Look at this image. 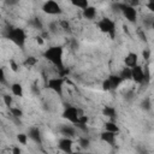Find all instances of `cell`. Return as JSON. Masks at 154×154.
<instances>
[{"mask_svg":"<svg viewBox=\"0 0 154 154\" xmlns=\"http://www.w3.org/2000/svg\"><path fill=\"white\" fill-rule=\"evenodd\" d=\"M43 58L59 71L64 70V47L61 45H52L43 52Z\"/></svg>","mask_w":154,"mask_h":154,"instance_id":"1","label":"cell"},{"mask_svg":"<svg viewBox=\"0 0 154 154\" xmlns=\"http://www.w3.org/2000/svg\"><path fill=\"white\" fill-rule=\"evenodd\" d=\"M96 26L100 32L107 35L111 40H114L117 36V23L109 17H102L96 22Z\"/></svg>","mask_w":154,"mask_h":154,"instance_id":"2","label":"cell"},{"mask_svg":"<svg viewBox=\"0 0 154 154\" xmlns=\"http://www.w3.org/2000/svg\"><path fill=\"white\" fill-rule=\"evenodd\" d=\"M6 37H7L13 45H16V46L19 47L20 49H23V48L25 47L28 35H26V31H25L23 28L13 26V28L8 29Z\"/></svg>","mask_w":154,"mask_h":154,"instance_id":"3","label":"cell"},{"mask_svg":"<svg viewBox=\"0 0 154 154\" xmlns=\"http://www.w3.org/2000/svg\"><path fill=\"white\" fill-rule=\"evenodd\" d=\"M117 10L122 13V16L125 18L126 22L135 24L138 19V11L135 6L130 5L129 2H119L117 4Z\"/></svg>","mask_w":154,"mask_h":154,"instance_id":"4","label":"cell"},{"mask_svg":"<svg viewBox=\"0 0 154 154\" xmlns=\"http://www.w3.org/2000/svg\"><path fill=\"white\" fill-rule=\"evenodd\" d=\"M83 113H84V112H83L81 108H78L77 106L67 105V106L64 108L63 113H61V118L65 119L66 122H69V123L76 125V124L79 122L81 114H83Z\"/></svg>","mask_w":154,"mask_h":154,"instance_id":"5","label":"cell"},{"mask_svg":"<svg viewBox=\"0 0 154 154\" xmlns=\"http://www.w3.org/2000/svg\"><path fill=\"white\" fill-rule=\"evenodd\" d=\"M64 84H65V78L63 76H54V77H49L47 79L46 87L49 90H52L53 93H55L58 96H63Z\"/></svg>","mask_w":154,"mask_h":154,"instance_id":"6","label":"cell"},{"mask_svg":"<svg viewBox=\"0 0 154 154\" xmlns=\"http://www.w3.org/2000/svg\"><path fill=\"white\" fill-rule=\"evenodd\" d=\"M41 11L45 14H48V16H60V14H63V7L57 0H46L41 6Z\"/></svg>","mask_w":154,"mask_h":154,"instance_id":"7","label":"cell"},{"mask_svg":"<svg viewBox=\"0 0 154 154\" xmlns=\"http://www.w3.org/2000/svg\"><path fill=\"white\" fill-rule=\"evenodd\" d=\"M132 70V82L136 84H143L146 82V79L148 78V73L146 71V69L142 65H136L134 67H131Z\"/></svg>","mask_w":154,"mask_h":154,"instance_id":"8","label":"cell"},{"mask_svg":"<svg viewBox=\"0 0 154 154\" xmlns=\"http://www.w3.org/2000/svg\"><path fill=\"white\" fill-rule=\"evenodd\" d=\"M73 146H75V140L72 137L61 136L58 140V148L64 153H72L73 152Z\"/></svg>","mask_w":154,"mask_h":154,"instance_id":"9","label":"cell"},{"mask_svg":"<svg viewBox=\"0 0 154 154\" xmlns=\"http://www.w3.org/2000/svg\"><path fill=\"white\" fill-rule=\"evenodd\" d=\"M28 136H29V140H31L36 144H42L43 142L42 132L38 126H30L28 130Z\"/></svg>","mask_w":154,"mask_h":154,"instance_id":"10","label":"cell"},{"mask_svg":"<svg viewBox=\"0 0 154 154\" xmlns=\"http://www.w3.org/2000/svg\"><path fill=\"white\" fill-rule=\"evenodd\" d=\"M77 128L73 125V124H63L60 128H59V131L61 134V136H67V137H76L77 136Z\"/></svg>","mask_w":154,"mask_h":154,"instance_id":"11","label":"cell"},{"mask_svg":"<svg viewBox=\"0 0 154 154\" xmlns=\"http://www.w3.org/2000/svg\"><path fill=\"white\" fill-rule=\"evenodd\" d=\"M117 134L112 132V131H108V130H103L100 132V140L106 143V144H109V146H113L117 141Z\"/></svg>","mask_w":154,"mask_h":154,"instance_id":"12","label":"cell"},{"mask_svg":"<svg viewBox=\"0 0 154 154\" xmlns=\"http://www.w3.org/2000/svg\"><path fill=\"white\" fill-rule=\"evenodd\" d=\"M138 60H140V57L136 52H129L124 57V65L129 66V67H134V66L138 65Z\"/></svg>","mask_w":154,"mask_h":154,"instance_id":"13","label":"cell"},{"mask_svg":"<svg viewBox=\"0 0 154 154\" xmlns=\"http://www.w3.org/2000/svg\"><path fill=\"white\" fill-rule=\"evenodd\" d=\"M97 16V8L94 5H89L84 10H82V17L87 20H94Z\"/></svg>","mask_w":154,"mask_h":154,"instance_id":"14","label":"cell"},{"mask_svg":"<svg viewBox=\"0 0 154 154\" xmlns=\"http://www.w3.org/2000/svg\"><path fill=\"white\" fill-rule=\"evenodd\" d=\"M10 90H11V94L16 97H23L24 96V87L20 82H13L10 84Z\"/></svg>","mask_w":154,"mask_h":154,"instance_id":"15","label":"cell"},{"mask_svg":"<svg viewBox=\"0 0 154 154\" xmlns=\"http://www.w3.org/2000/svg\"><path fill=\"white\" fill-rule=\"evenodd\" d=\"M107 78H108V81H109V83H111V88H112V90L118 89V88L122 85V83L124 82L123 78L119 76V73H112V75H109Z\"/></svg>","mask_w":154,"mask_h":154,"instance_id":"16","label":"cell"},{"mask_svg":"<svg viewBox=\"0 0 154 154\" xmlns=\"http://www.w3.org/2000/svg\"><path fill=\"white\" fill-rule=\"evenodd\" d=\"M103 130H108V131H112L117 135L120 134V128L119 125L113 120V119H109V120H106L103 123Z\"/></svg>","mask_w":154,"mask_h":154,"instance_id":"17","label":"cell"},{"mask_svg":"<svg viewBox=\"0 0 154 154\" xmlns=\"http://www.w3.org/2000/svg\"><path fill=\"white\" fill-rule=\"evenodd\" d=\"M101 113H102V116H105L108 119H114L117 117V109H116V107L108 106V105H106V106L102 107Z\"/></svg>","mask_w":154,"mask_h":154,"instance_id":"18","label":"cell"},{"mask_svg":"<svg viewBox=\"0 0 154 154\" xmlns=\"http://www.w3.org/2000/svg\"><path fill=\"white\" fill-rule=\"evenodd\" d=\"M119 76L123 78L124 82L132 81V70H131V67H129V66H124V67L119 71Z\"/></svg>","mask_w":154,"mask_h":154,"instance_id":"19","label":"cell"},{"mask_svg":"<svg viewBox=\"0 0 154 154\" xmlns=\"http://www.w3.org/2000/svg\"><path fill=\"white\" fill-rule=\"evenodd\" d=\"M70 4L76 7V8H79L81 11L84 10L85 7H88L90 4H89V0H70Z\"/></svg>","mask_w":154,"mask_h":154,"instance_id":"20","label":"cell"},{"mask_svg":"<svg viewBox=\"0 0 154 154\" xmlns=\"http://www.w3.org/2000/svg\"><path fill=\"white\" fill-rule=\"evenodd\" d=\"M8 112H10V114H11L13 118H16V119H20V118H23V116H24L23 109L19 108V107H16V106L10 107V108H8Z\"/></svg>","mask_w":154,"mask_h":154,"instance_id":"21","label":"cell"},{"mask_svg":"<svg viewBox=\"0 0 154 154\" xmlns=\"http://www.w3.org/2000/svg\"><path fill=\"white\" fill-rule=\"evenodd\" d=\"M37 63H38V59H37L35 55H28V57L24 59V61H23V64H24L25 66H29V67L35 66Z\"/></svg>","mask_w":154,"mask_h":154,"instance_id":"22","label":"cell"},{"mask_svg":"<svg viewBox=\"0 0 154 154\" xmlns=\"http://www.w3.org/2000/svg\"><path fill=\"white\" fill-rule=\"evenodd\" d=\"M17 141L19 144L22 146H26L28 144V140H29V136H28V132H18L17 136H16Z\"/></svg>","mask_w":154,"mask_h":154,"instance_id":"23","label":"cell"},{"mask_svg":"<svg viewBox=\"0 0 154 154\" xmlns=\"http://www.w3.org/2000/svg\"><path fill=\"white\" fill-rule=\"evenodd\" d=\"M140 106H141V108H142L143 111H146V112L150 111V109H152V100H150V97H148V96H147V97L142 99V101H141Z\"/></svg>","mask_w":154,"mask_h":154,"instance_id":"24","label":"cell"},{"mask_svg":"<svg viewBox=\"0 0 154 154\" xmlns=\"http://www.w3.org/2000/svg\"><path fill=\"white\" fill-rule=\"evenodd\" d=\"M2 102L7 108L12 107L13 106V95L12 94H2Z\"/></svg>","mask_w":154,"mask_h":154,"instance_id":"25","label":"cell"},{"mask_svg":"<svg viewBox=\"0 0 154 154\" xmlns=\"http://www.w3.org/2000/svg\"><path fill=\"white\" fill-rule=\"evenodd\" d=\"M77 144H78L81 148H83V149H87V148L90 146V140H89L87 136H81V137H78Z\"/></svg>","mask_w":154,"mask_h":154,"instance_id":"26","label":"cell"},{"mask_svg":"<svg viewBox=\"0 0 154 154\" xmlns=\"http://www.w3.org/2000/svg\"><path fill=\"white\" fill-rule=\"evenodd\" d=\"M30 25H31L32 28L37 29V30H42V29H43V24H42V22L40 20V18H37V17H35V18H32V19L30 20Z\"/></svg>","mask_w":154,"mask_h":154,"instance_id":"27","label":"cell"},{"mask_svg":"<svg viewBox=\"0 0 154 154\" xmlns=\"http://www.w3.org/2000/svg\"><path fill=\"white\" fill-rule=\"evenodd\" d=\"M8 66H10V70L12 71V72H18L19 71V64L14 60V59H11L10 61H8Z\"/></svg>","mask_w":154,"mask_h":154,"instance_id":"28","label":"cell"},{"mask_svg":"<svg viewBox=\"0 0 154 154\" xmlns=\"http://www.w3.org/2000/svg\"><path fill=\"white\" fill-rule=\"evenodd\" d=\"M59 28L63 29V30H70L71 25H70L67 19H61V20H59Z\"/></svg>","mask_w":154,"mask_h":154,"instance_id":"29","label":"cell"},{"mask_svg":"<svg viewBox=\"0 0 154 154\" xmlns=\"http://www.w3.org/2000/svg\"><path fill=\"white\" fill-rule=\"evenodd\" d=\"M141 55H142V59H143L144 61H148V60L150 59V57H152V52H150V49L144 48V49H142Z\"/></svg>","mask_w":154,"mask_h":154,"instance_id":"30","label":"cell"},{"mask_svg":"<svg viewBox=\"0 0 154 154\" xmlns=\"http://www.w3.org/2000/svg\"><path fill=\"white\" fill-rule=\"evenodd\" d=\"M101 87H102V90H105V91H111V90H112V88H111V83H109L108 78H106V79L102 81Z\"/></svg>","mask_w":154,"mask_h":154,"instance_id":"31","label":"cell"},{"mask_svg":"<svg viewBox=\"0 0 154 154\" xmlns=\"http://www.w3.org/2000/svg\"><path fill=\"white\" fill-rule=\"evenodd\" d=\"M35 42H36V45L37 46H43L45 45V37L42 36V35H37V36H35Z\"/></svg>","mask_w":154,"mask_h":154,"instance_id":"32","label":"cell"},{"mask_svg":"<svg viewBox=\"0 0 154 154\" xmlns=\"http://www.w3.org/2000/svg\"><path fill=\"white\" fill-rule=\"evenodd\" d=\"M154 22V18L153 17H147L144 20H143V24H144V28H148V29H150V26H152V23Z\"/></svg>","mask_w":154,"mask_h":154,"instance_id":"33","label":"cell"},{"mask_svg":"<svg viewBox=\"0 0 154 154\" xmlns=\"http://www.w3.org/2000/svg\"><path fill=\"white\" fill-rule=\"evenodd\" d=\"M146 8L150 12V13H153L154 14V1H147V4H146Z\"/></svg>","mask_w":154,"mask_h":154,"instance_id":"34","label":"cell"},{"mask_svg":"<svg viewBox=\"0 0 154 154\" xmlns=\"http://www.w3.org/2000/svg\"><path fill=\"white\" fill-rule=\"evenodd\" d=\"M134 96H135L134 91H132V90H129V91L125 94V96H124V97H125L128 101H130V100H132V99H134Z\"/></svg>","mask_w":154,"mask_h":154,"instance_id":"35","label":"cell"},{"mask_svg":"<svg viewBox=\"0 0 154 154\" xmlns=\"http://www.w3.org/2000/svg\"><path fill=\"white\" fill-rule=\"evenodd\" d=\"M0 82H1L2 84H5V82H6V77H5V70H4V69H1V70H0Z\"/></svg>","mask_w":154,"mask_h":154,"instance_id":"36","label":"cell"},{"mask_svg":"<svg viewBox=\"0 0 154 154\" xmlns=\"http://www.w3.org/2000/svg\"><path fill=\"white\" fill-rule=\"evenodd\" d=\"M11 153H12V154H20V153H22V149H20L19 147H13V148L11 149Z\"/></svg>","mask_w":154,"mask_h":154,"instance_id":"37","label":"cell"},{"mask_svg":"<svg viewBox=\"0 0 154 154\" xmlns=\"http://www.w3.org/2000/svg\"><path fill=\"white\" fill-rule=\"evenodd\" d=\"M6 4L10 5V6H13V5L18 4V0H6Z\"/></svg>","mask_w":154,"mask_h":154,"instance_id":"38","label":"cell"},{"mask_svg":"<svg viewBox=\"0 0 154 154\" xmlns=\"http://www.w3.org/2000/svg\"><path fill=\"white\" fill-rule=\"evenodd\" d=\"M129 4H130V5H132V6H135V7H137V5L140 4V0H130V1H129Z\"/></svg>","mask_w":154,"mask_h":154,"instance_id":"39","label":"cell"},{"mask_svg":"<svg viewBox=\"0 0 154 154\" xmlns=\"http://www.w3.org/2000/svg\"><path fill=\"white\" fill-rule=\"evenodd\" d=\"M138 35H140L141 40H143V41H147V40H146V35L143 34V31H142V30H138Z\"/></svg>","mask_w":154,"mask_h":154,"instance_id":"40","label":"cell"},{"mask_svg":"<svg viewBox=\"0 0 154 154\" xmlns=\"http://www.w3.org/2000/svg\"><path fill=\"white\" fill-rule=\"evenodd\" d=\"M150 29H154V22L152 23V26H150Z\"/></svg>","mask_w":154,"mask_h":154,"instance_id":"41","label":"cell"},{"mask_svg":"<svg viewBox=\"0 0 154 154\" xmlns=\"http://www.w3.org/2000/svg\"><path fill=\"white\" fill-rule=\"evenodd\" d=\"M149 1H154V0H149Z\"/></svg>","mask_w":154,"mask_h":154,"instance_id":"42","label":"cell"}]
</instances>
